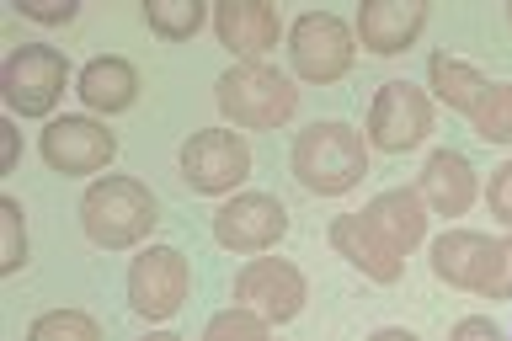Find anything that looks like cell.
<instances>
[{"instance_id":"cell-1","label":"cell","mask_w":512,"mask_h":341,"mask_svg":"<svg viewBox=\"0 0 512 341\" xmlns=\"http://www.w3.org/2000/svg\"><path fill=\"white\" fill-rule=\"evenodd\" d=\"M288 166H294V182L315 198H342L368 176V144L358 128L347 123H310L299 128L294 150H288Z\"/></svg>"},{"instance_id":"cell-2","label":"cell","mask_w":512,"mask_h":341,"mask_svg":"<svg viewBox=\"0 0 512 341\" xmlns=\"http://www.w3.org/2000/svg\"><path fill=\"white\" fill-rule=\"evenodd\" d=\"M155 224H160V203L144 182H134V176H102V182H91L86 198H80V230H86V240L102 251L139 246Z\"/></svg>"},{"instance_id":"cell-3","label":"cell","mask_w":512,"mask_h":341,"mask_svg":"<svg viewBox=\"0 0 512 341\" xmlns=\"http://www.w3.org/2000/svg\"><path fill=\"white\" fill-rule=\"evenodd\" d=\"M214 96L224 118L246 128V134H272V128H283L299 112V86L283 70H272V64H230L214 80Z\"/></svg>"},{"instance_id":"cell-4","label":"cell","mask_w":512,"mask_h":341,"mask_svg":"<svg viewBox=\"0 0 512 341\" xmlns=\"http://www.w3.org/2000/svg\"><path fill=\"white\" fill-rule=\"evenodd\" d=\"M358 54V32L331 11H299V22L288 27V70L299 86H336L352 70Z\"/></svg>"},{"instance_id":"cell-5","label":"cell","mask_w":512,"mask_h":341,"mask_svg":"<svg viewBox=\"0 0 512 341\" xmlns=\"http://www.w3.org/2000/svg\"><path fill=\"white\" fill-rule=\"evenodd\" d=\"M70 86V64L54 43H22L0 64V96L16 118H48Z\"/></svg>"},{"instance_id":"cell-6","label":"cell","mask_w":512,"mask_h":341,"mask_svg":"<svg viewBox=\"0 0 512 341\" xmlns=\"http://www.w3.org/2000/svg\"><path fill=\"white\" fill-rule=\"evenodd\" d=\"M432 123H438V107H432V96L416 86V80H390V86L374 91V102H368V144H374L379 155H406L416 150Z\"/></svg>"},{"instance_id":"cell-7","label":"cell","mask_w":512,"mask_h":341,"mask_svg":"<svg viewBox=\"0 0 512 341\" xmlns=\"http://www.w3.org/2000/svg\"><path fill=\"white\" fill-rule=\"evenodd\" d=\"M502 256H507L502 240L480 235V230H443L427 246L432 272H438L448 288L480 294V299H496V288H502Z\"/></svg>"},{"instance_id":"cell-8","label":"cell","mask_w":512,"mask_h":341,"mask_svg":"<svg viewBox=\"0 0 512 341\" xmlns=\"http://www.w3.org/2000/svg\"><path fill=\"white\" fill-rule=\"evenodd\" d=\"M176 166H182V182L192 192H203V198H219V192H235L246 182L251 171V144L235 134V128H198L182 155H176Z\"/></svg>"},{"instance_id":"cell-9","label":"cell","mask_w":512,"mask_h":341,"mask_svg":"<svg viewBox=\"0 0 512 341\" xmlns=\"http://www.w3.org/2000/svg\"><path fill=\"white\" fill-rule=\"evenodd\" d=\"M235 304L251 315H262L267 326H288V320H299L304 304H310V283H304V272L294 262H283V256H256V262H246L235 278Z\"/></svg>"},{"instance_id":"cell-10","label":"cell","mask_w":512,"mask_h":341,"mask_svg":"<svg viewBox=\"0 0 512 341\" xmlns=\"http://www.w3.org/2000/svg\"><path fill=\"white\" fill-rule=\"evenodd\" d=\"M187 288H192L187 256L176 246H150V251L134 256V267H128V310L160 326V320H171L187 304Z\"/></svg>"},{"instance_id":"cell-11","label":"cell","mask_w":512,"mask_h":341,"mask_svg":"<svg viewBox=\"0 0 512 341\" xmlns=\"http://www.w3.org/2000/svg\"><path fill=\"white\" fill-rule=\"evenodd\" d=\"M38 155H43V166L59 171V176H96V171L112 166L118 139H112V128H102L96 118H86V112H75V118H54L43 128Z\"/></svg>"},{"instance_id":"cell-12","label":"cell","mask_w":512,"mask_h":341,"mask_svg":"<svg viewBox=\"0 0 512 341\" xmlns=\"http://www.w3.org/2000/svg\"><path fill=\"white\" fill-rule=\"evenodd\" d=\"M288 235V214L272 192H235L230 203L214 214V240L235 256H267Z\"/></svg>"},{"instance_id":"cell-13","label":"cell","mask_w":512,"mask_h":341,"mask_svg":"<svg viewBox=\"0 0 512 341\" xmlns=\"http://www.w3.org/2000/svg\"><path fill=\"white\" fill-rule=\"evenodd\" d=\"M278 32V6H267V0H219L214 6V38L240 64H267V54L278 48Z\"/></svg>"},{"instance_id":"cell-14","label":"cell","mask_w":512,"mask_h":341,"mask_svg":"<svg viewBox=\"0 0 512 341\" xmlns=\"http://www.w3.org/2000/svg\"><path fill=\"white\" fill-rule=\"evenodd\" d=\"M427 27V0H363L358 6V43L368 54H406Z\"/></svg>"},{"instance_id":"cell-15","label":"cell","mask_w":512,"mask_h":341,"mask_svg":"<svg viewBox=\"0 0 512 341\" xmlns=\"http://www.w3.org/2000/svg\"><path fill=\"white\" fill-rule=\"evenodd\" d=\"M326 240H331V251H336V256H347V262L363 272V278H374V283H400V278H406V256H400V251H395L390 240H384L363 214L331 219Z\"/></svg>"},{"instance_id":"cell-16","label":"cell","mask_w":512,"mask_h":341,"mask_svg":"<svg viewBox=\"0 0 512 341\" xmlns=\"http://www.w3.org/2000/svg\"><path fill=\"white\" fill-rule=\"evenodd\" d=\"M416 192H422L427 214L459 219V214H470L480 182H475V166H470L459 150H432L427 166H422V176H416Z\"/></svg>"},{"instance_id":"cell-17","label":"cell","mask_w":512,"mask_h":341,"mask_svg":"<svg viewBox=\"0 0 512 341\" xmlns=\"http://www.w3.org/2000/svg\"><path fill=\"white\" fill-rule=\"evenodd\" d=\"M358 214L374 224V230L390 240L400 256L422 251V240H427V203H422V192H416V187L379 192V198H368V208H358Z\"/></svg>"},{"instance_id":"cell-18","label":"cell","mask_w":512,"mask_h":341,"mask_svg":"<svg viewBox=\"0 0 512 341\" xmlns=\"http://www.w3.org/2000/svg\"><path fill=\"white\" fill-rule=\"evenodd\" d=\"M75 91H80V102H86V112L112 118V112H128L139 102V70L118 54H96V59L80 64Z\"/></svg>"},{"instance_id":"cell-19","label":"cell","mask_w":512,"mask_h":341,"mask_svg":"<svg viewBox=\"0 0 512 341\" xmlns=\"http://www.w3.org/2000/svg\"><path fill=\"white\" fill-rule=\"evenodd\" d=\"M480 91H486V75H480L470 59H454V54H432L427 59V96L432 102H443V107H454V112L470 118Z\"/></svg>"},{"instance_id":"cell-20","label":"cell","mask_w":512,"mask_h":341,"mask_svg":"<svg viewBox=\"0 0 512 341\" xmlns=\"http://www.w3.org/2000/svg\"><path fill=\"white\" fill-rule=\"evenodd\" d=\"M144 22H150L155 38L187 43L192 32H203L208 6H203V0H150V6H144Z\"/></svg>"},{"instance_id":"cell-21","label":"cell","mask_w":512,"mask_h":341,"mask_svg":"<svg viewBox=\"0 0 512 341\" xmlns=\"http://www.w3.org/2000/svg\"><path fill=\"white\" fill-rule=\"evenodd\" d=\"M470 123L486 144H512V80H486L480 102L470 107Z\"/></svg>"},{"instance_id":"cell-22","label":"cell","mask_w":512,"mask_h":341,"mask_svg":"<svg viewBox=\"0 0 512 341\" xmlns=\"http://www.w3.org/2000/svg\"><path fill=\"white\" fill-rule=\"evenodd\" d=\"M27 341H102V326L86 310H48L27 326Z\"/></svg>"},{"instance_id":"cell-23","label":"cell","mask_w":512,"mask_h":341,"mask_svg":"<svg viewBox=\"0 0 512 341\" xmlns=\"http://www.w3.org/2000/svg\"><path fill=\"white\" fill-rule=\"evenodd\" d=\"M203 341H272V326L262 315H251V310H219L214 320H208V331H203Z\"/></svg>"},{"instance_id":"cell-24","label":"cell","mask_w":512,"mask_h":341,"mask_svg":"<svg viewBox=\"0 0 512 341\" xmlns=\"http://www.w3.org/2000/svg\"><path fill=\"white\" fill-rule=\"evenodd\" d=\"M0 235H6V246H0V272H22L27 267V224H22V203L16 198H0Z\"/></svg>"},{"instance_id":"cell-25","label":"cell","mask_w":512,"mask_h":341,"mask_svg":"<svg viewBox=\"0 0 512 341\" xmlns=\"http://www.w3.org/2000/svg\"><path fill=\"white\" fill-rule=\"evenodd\" d=\"M486 203H491L496 224H507V230H512V160H502V166L491 171V182H486Z\"/></svg>"},{"instance_id":"cell-26","label":"cell","mask_w":512,"mask_h":341,"mask_svg":"<svg viewBox=\"0 0 512 341\" xmlns=\"http://www.w3.org/2000/svg\"><path fill=\"white\" fill-rule=\"evenodd\" d=\"M448 341H507V336H502V326H496V320L470 315V320H459V326L448 331Z\"/></svg>"},{"instance_id":"cell-27","label":"cell","mask_w":512,"mask_h":341,"mask_svg":"<svg viewBox=\"0 0 512 341\" xmlns=\"http://www.w3.org/2000/svg\"><path fill=\"white\" fill-rule=\"evenodd\" d=\"M16 11H22L27 22H38V27H64V22H75V16H80V6H32V0H22Z\"/></svg>"},{"instance_id":"cell-28","label":"cell","mask_w":512,"mask_h":341,"mask_svg":"<svg viewBox=\"0 0 512 341\" xmlns=\"http://www.w3.org/2000/svg\"><path fill=\"white\" fill-rule=\"evenodd\" d=\"M502 251L507 256H502V288H496V299H512V235L502 240Z\"/></svg>"},{"instance_id":"cell-29","label":"cell","mask_w":512,"mask_h":341,"mask_svg":"<svg viewBox=\"0 0 512 341\" xmlns=\"http://www.w3.org/2000/svg\"><path fill=\"white\" fill-rule=\"evenodd\" d=\"M368 341H422L416 331H406V326H384V331H374Z\"/></svg>"},{"instance_id":"cell-30","label":"cell","mask_w":512,"mask_h":341,"mask_svg":"<svg viewBox=\"0 0 512 341\" xmlns=\"http://www.w3.org/2000/svg\"><path fill=\"white\" fill-rule=\"evenodd\" d=\"M16 155H22V134L6 123V171H16Z\"/></svg>"},{"instance_id":"cell-31","label":"cell","mask_w":512,"mask_h":341,"mask_svg":"<svg viewBox=\"0 0 512 341\" xmlns=\"http://www.w3.org/2000/svg\"><path fill=\"white\" fill-rule=\"evenodd\" d=\"M507 22H512V6H507Z\"/></svg>"},{"instance_id":"cell-32","label":"cell","mask_w":512,"mask_h":341,"mask_svg":"<svg viewBox=\"0 0 512 341\" xmlns=\"http://www.w3.org/2000/svg\"><path fill=\"white\" fill-rule=\"evenodd\" d=\"M272 341H278V336H272Z\"/></svg>"}]
</instances>
